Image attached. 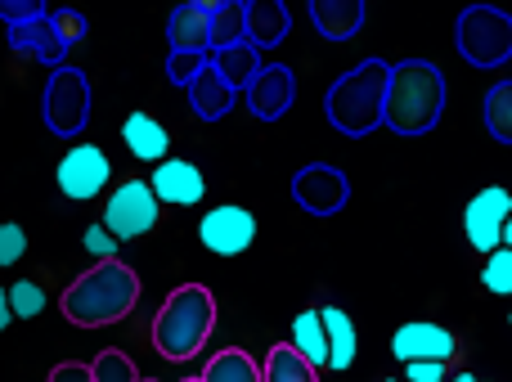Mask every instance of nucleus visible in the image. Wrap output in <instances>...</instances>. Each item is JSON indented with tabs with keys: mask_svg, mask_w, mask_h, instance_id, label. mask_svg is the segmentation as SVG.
Masks as SVG:
<instances>
[{
	"mask_svg": "<svg viewBox=\"0 0 512 382\" xmlns=\"http://www.w3.org/2000/svg\"><path fill=\"white\" fill-rule=\"evenodd\" d=\"M135 302H140V275L122 261H95L59 297V311L77 329H108V324L126 320L135 311Z\"/></svg>",
	"mask_w": 512,
	"mask_h": 382,
	"instance_id": "f257e3e1",
	"label": "nucleus"
},
{
	"mask_svg": "<svg viewBox=\"0 0 512 382\" xmlns=\"http://www.w3.org/2000/svg\"><path fill=\"white\" fill-rule=\"evenodd\" d=\"M445 113V77L436 63L405 59L391 68L387 81V108H382V126L396 135H427Z\"/></svg>",
	"mask_w": 512,
	"mask_h": 382,
	"instance_id": "f03ea898",
	"label": "nucleus"
},
{
	"mask_svg": "<svg viewBox=\"0 0 512 382\" xmlns=\"http://www.w3.org/2000/svg\"><path fill=\"white\" fill-rule=\"evenodd\" d=\"M216 329V297L203 284H180L167 302L153 315V347L162 360L180 365V360H194L207 347Z\"/></svg>",
	"mask_w": 512,
	"mask_h": 382,
	"instance_id": "7ed1b4c3",
	"label": "nucleus"
},
{
	"mask_svg": "<svg viewBox=\"0 0 512 382\" xmlns=\"http://www.w3.org/2000/svg\"><path fill=\"white\" fill-rule=\"evenodd\" d=\"M387 81H391V63H382V59L355 63L346 77H337L333 86H328V99H324L328 122L342 135H369L373 126H382Z\"/></svg>",
	"mask_w": 512,
	"mask_h": 382,
	"instance_id": "20e7f679",
	"label": "nucleus"
},
{
	"mask_svg": "<svg viewBox=\"0 0 512 382\" xmlns=\"http://www.w3.org/2000/svg\"><path fill=\"white\" fill-rule=\"evenodd\" d=\"M41 108H45V126H50L59 140L81 135L86 131V122H90V81H86V72L68 68V63L54 68L50 81H45Z\"/></svg>",
	"mask_w": 512,
	"mask_h": 382,
	"instance_id": "39448f33",
	"label": "nucleus"
},
{
	"mask_svg": "<svg viewBox=\"0 0 512 382\" xmlns=\"http://www.w3.org/2000/svg\"><path fill=\"white\" fill-rule=\"evenodd\" d=\"M459 54L472 68H499L512 59V18L490 5H477L459 18Z\"/></svg>",
	"mask_w": 512,
	"mask_h": 382,
	"instance_id": "423d86ee",
	"label": "nucleus"
},
{
	"mask_svg": "<svg viewBox=\"0 0 512 382\" xmlns=\"http://www.w3.org/2000/svg\"><path fill=\"white\" fill-rule=\"evenodd\" d=\"M158 212H162V203L153 198L149 180H126V185H117L113 194H108L104 221H99V225H104L117 243H126V239L149 234L153 225H158Z\"/></svg>",
	"mask_w": 512,
	"mask_h": 382,
	"instance_id": "0eeeda50",
	"label": "nucleus"
},
{
	"mask_svg": "<svg viewBox=\"0 0 512 382\" xmlns=\"http://www.w3.org/2000/svg\"><path fill=\"white\" fill-rule=\"evenodd\" d=\"M54 180H59L63 198H72V203H90V198H99L104 185L113 180V162H108V153L99 149V144H77V149L63 153Z\"/></svg>",
	"mask_w": 512,
	"mask_h": 382,
	"instance_id": "6e6552de",
	"label": "nucleus"
},
{
	"mask_svg": "<svg viewBox=\"0 0 512 382\" xmlns=\"http://www.w3.org/2000/svg\"><path fill=\"white\" fill-rule=\"evenodd\" d=\"M198 239H203V248L216 252V257H243L256 239V216L239 203H221L198 221Z\"/></svg>",
	"mask_w": 512,
	"mask_h": 382,
	"instance_id": "1a4fd4ad",
	"label": "nucleus"
},
{
	"mask_svg": "<svg viewBox=\"0 0 512 382\" xmlns=\"http://www.w3.org/2000/svg\"><path fill=\"white\" fill-rule=\"evenodd\" d=\"M508 216H512L508 189L490 185V189H481V194H472L468 207H463V234H468L472 248L490 257V252L504 243V221Z\"/></svg>",
	"mask_w": 512,
	"mask_h": 382,
	"instance_id": "9d476101",
	"label": "nucleus"
},
{
	"mask_svg": "<svg viewBox=\"0 0 512 382\" xmlns=\"http://www.w3.org/2000/svg\"><path fill=\"white\" fill-rule=\"evenodd\" d=\"M292 198H297L310 216H333V212H342L346 198H351V180H346V171L328 167V162H310V167H301L297 176H292Z\"/></svg>",
	"mask_w": 512,
	"mask_h": 382,
	"instance_id": "9b49d317",
	"label": "nucleus"
},
{
	"mask_svg": "<svg viewBox=\"0 0 512 382\" xmlns=\"http://www.w3.org/2000/svg\"><path fill=\"white\" fill-rule=\"evenodd\" d=\"M454 333L441 329V324L432 320H414V324H400L396 333H391V356L400 360V365H414V360H450L454 356Z\"/></svg>",
	"mask_w": 512,
	"mask_h": 382,
	"instance_id": "f8f14e48",
	"label": "nucleus"
},
{
	"mask_svg": "<svg viewBox=\"0 0 512 382\" xmlns=\"http://www.w3.org/2000/svg\"><path fill=\"white\" fill-rule=\"evenodd\" d=\"M149 189H153V198H158V203L194 207V203H203L207 180H203V171H198L194 162H185V158H167V162H158V167H153Z\"/></svg>",
	"mask_w": 512,
	"mask_h": 382,
	"instance_id": "ddd939ff",
	"label": "nucleus"
},
{
	"mask_svg": "<svg viewBox=\"0 0 512 382\" xmlns=\"http://www.w3.org/2000/svg\"><path fill=\"white\" fill-rule=\"evenodd\" d=\"M292 95H297V81H292L288 63H261V72L248 86V104L261 122H279L292 108Z\"/></svg>",
	"mask_w": 512,
	"mask_h": 382,
	"instance_id": "4468645a",
	"label": "nucleus"
},
{
	"mask_svg": "<svg viewBox=\"0 0 512 382\" xmlns=\"http://www.w3.org/2000/svg\"><path fill=\"white\" fill-rule=\"evenodd\" d=\"M167 41L171 54H212V5L207 0L180 5L167 18Z\"/></svg>",
	"mask_w": 512,
	"mask_h": 382,
	"instance_id": "2eb2a0df",
	"label": "nucleus"
},
{
	"mask_svg": "<svg viewBox=\"0 0 512 382\" xmlns=\"http://www.w3.org/2000/svg\"><path fill=\"white\" fill-rule=\"evenodd\" d=\"M185 90H189V104H194V113L203 117V122H221V117L234 108V95H239V90L212 68V59L203 63V72H198Z\"/></svg>",
	"mask_w": 512,
	"mask_h": 382,
	"instance_id": "dca6fc26",
	"label": "nucleus"
},
{
	"mask_svg": "<svg viewBox=\"0 0 512 382\" xmlns=\"http://www.w3.org/2000/svg\"><path fill=\"white\" fill-rule=\"evenodd\" d=\"M122 144L135 153L140 162H167V149H171V135H167V126L158 122V117H149V113H131L122 122Z\"/></svg>",
	"mask_w": 512,
	"mask_h": 382,
	"instance_id": "f3484780",
	"label": "nucleus"
},
{
	"mask_svg": "<svg viewBox=\"0 0 512 382\" xmlns=\"http://www.w3.org/2000/svg\"><path fill=\"white\" fill-rule=\"evenodd\" d=\"M319 320H324L328 333V369H351L355 351H360V333H355V320L342 311V306H319Z\"/></svg>",
	"mask_w": 512,
	"mask_h": 382,
	"instance_id": "a211bd4d",
	"label": "nucleus"
},
{
	"mask_svg": "<svg viewBox=\"0 0 512 382\" xmlns=\"http://www.w3.org/2000/svg\"><path fill=\"white\" fill-rule=\"evenodd\" d=\"M310 18H315L319 36H328V41H351L364 23V5L360 0H315Z\"/></svg>",
	"mask_w": 512,
	"mask_h": 382,
	"instance_id": "6ab92c4d",
	"label": "nucleus"
},
{
	"mask_svg": "<svg viewBox=\"0 0 512 382\" xmlns=\"http://www.w3.org/2000/svg\"><path fill=\"white\" fill-rule=\"evenodd\" d=\"M9 45L14 50H32L41 63H50V68H63V45H59V36H54V27H50V14H41V18H27V23H18V27H9Z\"/></svg>",
	"mask_w": 512,
	"mask_h": 382,
	"instance_id": "aec40b11",
	"label": "nucleus"
},
{
	"mask_svg": "<svg viewBox=\"0 0 512 382\" xmlns=\"http://www.w3.org/2000/svg\"><path fill=\"white\" fill-rule=\"evenodd\" d=\"M288 27H292V18L279 0H252L248 5V45H256V50L279 45L288 36Z\"/></svg>",
	"mask_w": 512,
	"mask_h": 382,
	"instance_id": "412c9836",
	"label": "nucleus"
},
{
	"mask_svg": "<svg viewBox=\"0 0 512 382\" xmlns=\"http://www.w3.org/2000/svg\"><path fill=\"white\" fill-rule=\"evenodd\" d=\"M292 351H297L306 365L324 369L328 365V333H324V320H319V311H301L297 320H292Z\"/></svg>",
	"mask_w": 512,
	"mask_h": 382,
	"instance_id": "4be33fe9",
	"label": "nucleus"
},
{
	"mask_svg": "<svg viewBox=\"0 0 512 382\" xmlns=\"http://www.w3.org/2000/svg\"><path fill=\"white\" fill-rule=\"evenodd\" d=\"M207 59H212V68L221 72L225 81H230L234 90H248L252 86V77L256 72H261V50H256V45H230V50H216V54H207Z\"/></svg>",
	"mask_w": 512,
	"mask_h": 382,
	"instance_id": "5701e85b",
	"label": "nucleus"
},
{
	"mask_svg": "<svg viewBox=\"0 0 512 382\" xmlns=\"http://www.w3.org/2000/svg\"><path fill=\"white\" fill-rule=\"evenodd\" d=\"M243 41H248V5H239V0L212 5V54Z\"/></svg>",
	"mask_w": 512,
	"mask_h": 382,
	"instance_id": "b1692460",
	"label": "nucleus"
},
{
	"mask_svg": "<svg viewBox=\"0 0 512 382\" xmlns=\"http://www.w3.org/2000/svg\"><path fill=\"white\" fill-rule=\"evenodd\" d=\"M198 382H261V365H256L248 351L225 347V351H216V356L207 360V369H203V378Z\"/></svg>",
	"mask_w": 512,
	"mask_h": 382,
	"instance_id": "393cba45",
	"label": "nucleus"
},
{
	"mask_svg": "<svg viewBox=\"0 0 512 382\" xmlns=\"http://www.w3.org/2000/svg\"><path fill=\"white\" fill-rule=\"evenodd\" d=\"M261 382H319V369L306 365L288 342H279V347H270V356H265Z\"/></svg>",
	"mask_w": 512,
	"mask_h": 382,
	"instance_id": "a878e982",
	"label": "nucleus"
},
{
	"mask_svg": "<svg viewBox=\"0 0 512 382\" xmlns=\"http://www.w3.org/2000/svg\"><path fill=\"white\" fill-rule=\"evenodd\" d=\"M486 131L499 144H512V81H499L486 95Z\"/></svg>",
	"mask_w": 512,
	"mask_h": 382,
	"instance_id": "bb28decb",
	"label": "nucleus"
},
{
	"mask_svg": "<svg viewBox=\"0 0 512 382\" xmlns=\"http://www.w3.org/2000/svg\"><path fill=\"white\" fill-rule=\"evenodd\" d=\"M86 369H90V378H95V382H140L135 360L126 356V351H117V347H104Z\"/></svg>",
	"mask_w": 512,
	"mask_h": 382,
	"instance_id": "cd10ccee",
	"label": "nucleus"
},
{
	"mask_svg": "<svg viewBox=\"0 0 512 382\" xmlns=\"http://www.w3.org/2000/svg\"><path fill=\"white\" fill-rule=\"evenodd\" d=\"M5 297H9V315H14V320H36V315L50 306V302H45V288L32 284V279H18V284H9Z\"/></svg>",
	"mask_w": 512,
	"mask_h": 382,
	"instance_id": "c85d7f7f",
	"label": "nucleus"
},
{
	"mask_svg": "<svg viewBox=\"0 0 512 382\" xmlns=\"http://www.w3.org/2000/svg\"><path fill=\"white\" fill-rule=\"evenodd\" d=\"M481 279H486V288L495 297H512V248H495V252H490Z\"/></svg>",
	"mask_w": 512,
	"mask_h": 382,
	"instance_id": "c756f323",
	"label": "nucleus"
},
{
	"mask_svg": "<svg viewBox=\"0 0 512 382\" xmlns=\"http://www.w3.org/2000/svg\"><path fill=\"white\" fill-rule=\"evenodd\" d=\"M50 27H54V36H59L63 50H72L77 41H86V18H81L77 9H54Z\"/></svg>",
	"mask_w": 512,
	"mask_h": 382,
	"instance_id": "7c9ffc66",
	"label": "nucleus"
},
{
	"mask_svg": "<svg viewBox=\"0 0 512 382\" xmlns=\"http://www.w3.org/2000/svg\"><path fill=\"white\" fill-rule=\"evenodd\" d=\"M81 243H86V252H90L95 261H117V239L104 230V225H86Z\"/></svg>",
	"mask_w": 512,
	"mask_h": 382,
	"instance_id": "2f4dec72",
	"label": "nucleus"
},
{
	"mask_svg": "<svg viewBox=\"0 0 512 382\" xmlns=\"http://www.w3.org/2000/svg\"><path fill=\"white\" fill-rule=\"evenodd\" d=\"M203 63H207V54H171V59H167V77L176 81V86H189V81L203 72Z\"/></svg>",
	"mask_w": 512,
	"mask_h": 382,
	"instance_id": "473e14b6",
	"label": "nucleus"
},
{
	"mask_svg": "<svg viewBox=\"0 0 512 382\" xmlns=\"http://www.w3.org/2000/svg\"><path fill=\"white\" fill-rule=\"evenodd\" d=\"M23 252H27L23 225H0V266H14Z\"/></svg>",
	"mask_w": 512,
	"mask_h": 382,
	"instance_id": "72a5a7b5",
	"label": "nucleus"
},
{
	"mask_svg": "<svg viewBox=\"0 0 512 382\" xmlns=\"http://www.w3.org/2000/svg\"><path fill=\"white\" fill-rule=\"evenodd\" d=\"M41 14H45L41 0H0V18H5L9 27L27 23V18H41Z\"/></svg>",
	"mask_w": 512,
	"mask_h": 382,
	"instance_id": "f704fd0d",
	"label": "nucleus"
},
{
	"mask_svg": "<svg viewBox=\"0 0 512 382\" xmlns=\"http://www.w3.org/2000/svg\"><path fill=\"white\" fill-rule=\"evenodd\" d=\"M441 378H445L441 360H414V365H405V382H441Z\"/></svg>",
	"mask_w": 512,
	"mask_h": 382,
	"instance_id": "c9c22d12",
	"label": "nucleus"
},
{
	"mask_svg": "<svg viewBox=\"0 0 512 382\" xmlns=\"http://www.w3.org/2000/svg\"><path fill=\"white\" fill-rule=\"evenodd\" d=\"M45 382H95V378H90V369H86V365L68 360V365H54V369H50V378H45Z\"/></svg>",
	"mask_w": 512,
	"mask_h": 382,
	"instance_id": "e433bc0d",
	"label": "nucleus"
},
{
	"mask_svg": "<svg viewBox=\"0 0 512 382\" xmlns=\"http://www.w3.org/2000/svg\"><path fill=\"white\" fill-rule=\"evenodd\" d=\"M9 320H14V315H9V297H5V288H0V333L9 329Z\"/></svg>",
	"mask_w": 512,
	"mask_h": 382,
	"instance_id": "4c0bfd02",
	"label": "nucleus"
},
{
	"mask_svg": "<svg viewBox=\"0 0 512 382\" xmlns=\"http://www.w3.org/2000/svg\"><path fill=\"white\" fill-rule=\"evenodd\" d=\"M499 248H512V216L504 221V243H499Z\"/></svg>",
	"mask_w": 512,
	"mask_h": 382,
	"instance_id": "58836bf2",
	"label": "nucleus"
},
{
	"mask_svg": "<svg viewBox=\"0 0 512 382\" xmlns=\"http://www.w3.org/2000/svg\"><path fill=\"white\" fill-rule=\"evenodd\" d=\"M450 382H495V378H477V374H459V378H450Z\"/></svg>",
	"mask_w": 512,
	"mask_h": 382,
	"instance_id": "ea45409f",
	"label": "nucleus"
},
{
	"mask_svg": "<svg viewBox=\"0 0 512 382\" xmlns=\"http://www.w3.org/2000/svg\"><path fill=\"white\" fill-rule=\"evenodd\" d=\"M382 382H400V378H382Z\"/></svg>",
	"mask_w": 512,
	"mask_h": 382,
	"instance_id": "a19ab883",
	"label": "nucleus"
},
{
	"mask_svg": "<svg viewBox=\"0 0 512 382\" xmlns=\"http://www.w3.org/2000/svg\"><path fill=\"white\" fill-rule=\"evenodd\" d=\"M140 382H158V378H140Z\"/></svg>",
	"mask_w": 512,
	"mask_h": 382,
	"instance_id": "79ce46f5",
	"label": "nucleus"
},
{
	"mask_svg": "<svg viewBox=\"0 0 512 382\" xmlns=\"http://www.w3.org/2000/svg\"><path fill=\"white\" fill-rule=\"evenodd\" d=\"M180 382H198V378H180Z\"/></svg>",
	"mask_w": 512,
	"mask_h": 382,
	"instance_id": "37998d69",
	"label": "nucleus"
},
{
	"mask_svg": "<svg viewBox=\"0 0 512 382\" xmlns=\"http://www.w3.org/2000/svg\"><path fill=\"white\" fill-rule=\"evenodd\" d=\"M508 324H512V315H508Z\"/></svg>",
	"mask_w": 512,
	"mask_h": 382,
	"instance_id": "c03bdc74",
	"label": "nucleus"
}]
</instances>
